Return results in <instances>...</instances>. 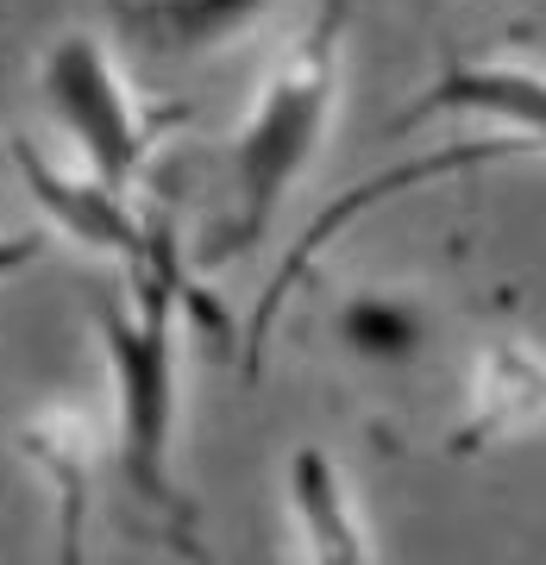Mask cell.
<instances>
[{
	"label": "cell",
	"instance_id": "6da1fadb",
	"mask_svg": "<svg viewBox=\"0 0 546 565\" xmlns=\"http://www.w3.org/2000/svg\"><path fill=\"white\" fill-rule=\"evenodd\" d=\"M340 57H345V0H321L308 25L289 39V51L264 70L258 95L233 126V151H226V189H233V214L214 233L207 258L245 252L258 239L289 182L321 158L326 132L340 120Z\"/></svg>",
	"mask_w": 546,
	"mask_h": 565
},
{
	"label": "cell",
	"instance_id": "7a4b0ae2",
	"mask_svg": "<svg viewBox=\"0 0 546 565\" xmlns=\"http://www.w3.org/2000/svg\"><path fill=\"white\" fill-rule=\"evenodd\" d=\"M132 302H101V345L114 371V434L126 484L144 503H176V270L151 252L132 270Z\"/></svg>",
	"mask_w": 546,
	"mask_h": 565
},
{
	"label": "cell",
	"instance_id": "3957f363",
	"mask_svg": "<svg viewBox=\"0 0 546 565\" xmlns=\"http://www.w3.org/2000/svg\"><path fill=\"white\" fill-rule=\"evenodd\" d=\"M39 88L57 126L69 132L76 158L88 177H101L107 189L132 195V182L144 170V145H151V126H144V102L132 95L120 57L101 32H63L51 39L39 63Z\"/></svg>",
	"mask_w": 546,
	"mask_h": 565
},
{
	"label": "cell",
	"instance_id": "277c9868",
	"mask_svg": "<svg viewBox=\"0 0 546 565\" xmlns=\"http://www.w3.org/2000/svg\"><path fill=\"white\" fill-rule=\"evenodd\" d=\"M440 114L484 120L490 132L522 139L527 158H546V70L534 63H446L421 102L396 120V132L440 120Z\"/></svg>",
	"mask_w": 546,
	"mask_h": 565
},
{
	"label": "cell",
	"instance_id": "5b68a950",
	"mask_svg": "<svg viewBox=\"0 0 546 565\" xmlns=\"http://www.w3.org/2000/svg\"><path fill=\"white\" fill-rule=\"evenodd\" d=\"M527 427H546V352L508 333V340H490L471 364L452 452H484V446L515 440Z\"/></svg>",
	"mask_w": 546,
	"mask_h": 565
},
{
	"label": "cell",
	"instance_id": "8992f818",
	"mask_svg": "<svg viewBox=\"0 0 546 565\" xmlns=\"http://www.w3.org/2000/svg\"><path fill=\"white\" fill-rule=\"evenodd\" d=\"M101 422L95 408H82L76 396H51L20 422V452L44 478V490L57 497V527L63 553H82V527H88V484L101 465Z\"/></svg>",
	"mask_w": 546,
	"mask_h": 565
},
{
	"label": "cell",
	"instance_id": "52a82bcc",
	"mask_svg": "<svg viewBox=\"0 0 546 565\" xmlns=\"http://www.w3.org/2000/svg\"><path fill=\"white\" fill-rule=\"evenodd\" d=\"M283 497H289V527H296V541H302L308 559H321V565L377 559L371 522H364V509H358V490H352V478H345V465L333 452L296 446Z\"/></svg>",
	"mask_w": 546,
	"mask_h": 565
},
{
	"label": "cell",
	"instance_id": "ba28073f",
	"mask_svg": "<svg viewBox=\"0 0 546 565\" xmlns=\"http://www.w3.org/2000/svg\"><path fill=\"white\" fill-rule=\"evenodd\" d=\"M264 13V0H114V20L126 25V39L151 51V57H195L214 51L233 32Z\"/></svg>",
	"mask_w": 546,
	"mask_h": 565
},
{
	"label": "cell",
	"instance_id": "9c48e42d",
	"mask_svg": "<svg viewBox=\"0 0 546 565\" xmlns=\"http://www.w3.org/2000/svg\"><path fill=\"white\" fill-rule=\"evenodd\" d=\"M345 333H352L364 352L389 359V352H408V345L421 340V321H415L403 302H358L352 308V321H345Z\"/></svg>",
	"mask_w": 546,
	"mask_h": 565
}]
</instances>
